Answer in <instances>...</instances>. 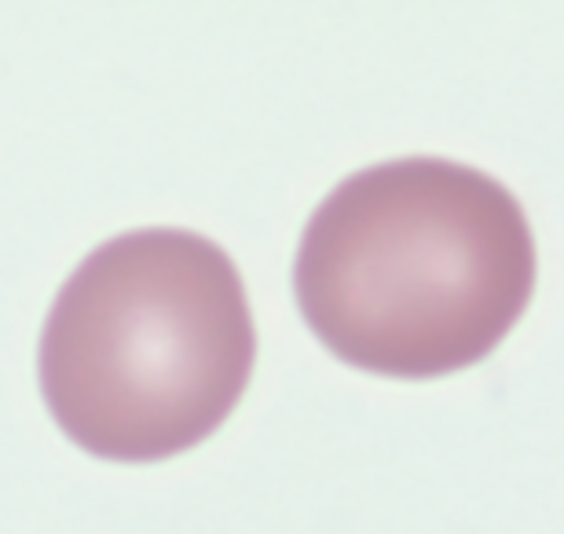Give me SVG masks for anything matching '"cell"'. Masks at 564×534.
<instances>
[{"instance_id":"7a4b0ae2","label":"cell","mask_w":564,"mask_h":534,"mask_svg":"<svg viewBox=\"0 0 564 534\" xmlns=\"http://www.w3.org/2000/svg\"><path fill=\"white\" fill-rule=\"evenodd\" d=\"M257 362L242 275L213 238L140 227L96 246L55 293L37 373L55 425L107 461L206 443Z\"/></svg>"},{"instance_id":"6da1fadb","label":"cell","mask_w":564,"mask_h":534,"mask_svg":"<svg viewBox=\"0 0 564 534\" xmlns=\"http://www.w3.org/2000/svg\"><path fill=\"white\" fill-rule=\"evenodd\" d=\"M301 319L330 356L425 381L477 367L535 293V238L513 190L447 157L345 176L301 235Z\"/></svg>"}]
</instances>
